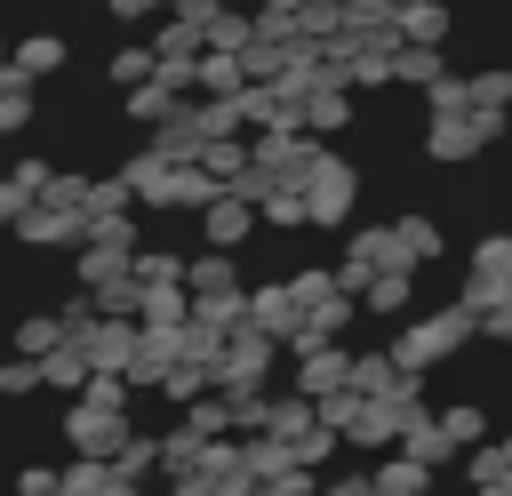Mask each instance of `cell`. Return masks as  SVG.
<instances>
[{"label":"cell","mask_w":512,"mask_h":496,"mask_svg":"<svg viewBox=\"0 0 512 496\" xmlns=\"http://www.w3.org/2000/svg\"><path fill=\"white\" fill-rule=\"evenodd\" d=\"M56 64H64V40H56V32H32V40L16 48V72H24V80H40V72H56Z\"/></svg>","instance_id":"cell-16"},{"label":"cell","mask_w":512,"mask_h":496,"mask_svg":"<svg viewBox=\"0 0 512 496\" xmlns=\"http://www.w3.org/2000/svg\"><path fill=\"white\" fill-rule=\"evenodd\" d=\"M344 120H352V104H344V88H336V80H320V88L304 96V128H320V136H336Z\"/></svg>","instance_id":"cell-12"},{"label":"cell","mask_w":512,"mask_h":496,"mask_svg":"<svg viewBox=\"0 0 512 496\" xmlns=\"http://www.w3.org/2000/svg\"><path fill=\"white\" fill-rule=\"evenodd\" d=\"M16 496H64V472L56 464H24L16 472Z\"/></svg>","instance_id":"cell-25"},{"label":"cell","mask_w":512,"mask_h":496,"mask_svg":"<svg viewBox=\"0 0 512 496\" xmlns=\"http://www.w3.org/2000/svg\"><path fill=\"white\" fill-rule=\"evenodd\" d=\"M56 344H72L64 312H32V320H16V336H8V352H24V360H48Z\"/></svg>","instance_id":"cell-10"},{"label":"cell","mask_w":512,"mask_h":496,"mask_svg":"<svg viewBox=\"0 0 512 496\" xmlns=\"http://www.w3.org/2000/svg\"><path fill=\"white\" fill-rule=\"evenodd\" d=\"M392 232H400V256H408V264H432V256H440V248H448V240H440V224H432V216H400V224H392Z\"/></svg>","instance_id":"cell-14"},{"label":"cell","mask_w":512,"mask_h":496,"mask_svg":"<svg viewBox=\"0 0 512 496\" xmlns=\"http://www.w3.org/2000/svg\"><path fill=\"white\" fill-rule=\"evenodd\" d=\"M344 384H352V352H344L336 336H312V344H296V392L328 400V392H344Z\"/></svg>","instance_id":"cell-5"},{"label":"cell","mask_w":512,"mask_h":496,"mask_svg":"<svg viewBox=\"0 0 512 496\" xmlns=\"http://www.w3.org/2000/svg\"><path fill=\"white\" fill-rule=\"evenodd\" d=\"M256 216H264V208H256L248 192H232V184H224V192L200 208V240H208V248H240V240L256 232Z\"/></svg>","instance_id":"cell-6"},{"label":"cell","mask_w":512,"mask_h":496,"mask_svg":"<svg viewBox=\"0 0 512 496\" xmlns=\"http://www.w3.org/2000/svg\"><path fill=\"white\" fill-rule=\"evenodd\" d=\"M248 320L256 328H272L280 344L304 328V304H296V280H264V288H248Z\"/></svg>","instance_id":"cell-7"},{"label":"cell","mask_w":512,"mask_h":496,"mask_svg":"<svg viewBox=\"0 0 512 496\" xmlns=\"http://www.w3.org/2000/svg\"><path fill=\"white\" fill-rule=\"evenodd\" d=\"M480 336H488V344H512V296H504V304H488V312H480Z\"/></svg>","instance_id":"cell-26"},{"label":"cell","mask_w":512,"mask_h":496,"mask_svg":"<svg viewBox=\"0 0 512 496\" xmlns=\"http://www.w3.org/2000/svg\"><path fill=\"white\" fill-rule=\"evenodd\" d=\"M160 0H112V16H152Z\"/></svg>","instance_id":"cell-28"},{"label":"cell","mask_w":512,"mask_h":496,"mask_svg":"<svg viewBox=\"0 0 512 496\" xmlns=\"http://www.w3.org/2000/svg\"><path fill=\"white\" fill-rule=\"evenodd\" d=\"M320 496H376V472H344V480H328Z\"/></svg>","instance_id":"cell-27"},{"label":"cell","mask_w":512,"mask_h":496,"mask_svg":"<svg viewBox=\"0 0 512 496\" xmlns=\"http://www.w3.org/2000/svg\"><path fill=\"white\" fill-rule=\"evenodd\" d=\"M304 200H312V224H344V216H352V200H360V176H352V160L320 152V168H312Z\"/></svg>","instance_id":"cell-4"},{"label":"cell","mask_w":512,"mask_h":496,"mask_svg":"<svg viewBox=\"0 0 512 496\" xmlns=\"http://www.w3.org/2000/svg\"><path fill=\"white\" fill-rule=\"evenodd\" d=\"M424 488H432V464H416L408 448L376 464V496H424Z\"/></svg>","instance_id":"cell-11"},{"label":"cell","mask_w":512,"mask_h":496,"mask_svg":"<svg viewBox=\"0 0 512 496\" xmlns=\"http://www.w3.org/2000/svg\"><path fill=\"white\" fill-rule=\"evenodd\" d=\"M512 104V72H480L472 80V112H504Z\"/></svg>","instance_id":"cell-23"},{"label":"cell","mask_w":512,"mask_h":496,"mask_svg":"<svg viewBox=\"0 0 512 496\" xmlns=\"http://www.w3.org/2000/svg\"><path fill=\"white\" fill-rule=\"evenodd\" d=\"M400 448H408V456H416V464H432V472H440V464H456V456H464V448H456V440H448V424H440V408H432V416H416V424H408V432H400Z\"/></svg>","instance_id":"cell-9"},{"label":"cell","mask_w":512,"mask_h":496,"mask_svg":"<svg viewBox=\"0 0 512 496\" xmlns=\"http://www.w3.org/2000/svg\"><path fill=\"white\" fill-rule=\"evenodd\" d=\"M184 272H192V256H176V248H136V280H144V288L184 280Z\"/></svg>","instance_id":"cell-17"},{"label":"cell","mask_w":512,"mask_h":496,"mask_svg":"<svg viewBox=\"0 0 512 496\" xmlns=\"http://www.w3.org/2000/svg\"><path fill=\"white\" fill-rule=\"evenodd\" d=\"M0 384H8V400H32V392L48 384V368H40V360H24V352H8V360H0Z\"/></svg>","instance_id":"cell-18"},{"label":"cell","mask_w":512,"mask_h":496,"mask_svg":"<svg viewBox=\"0 0 512 496\" xmlns=\"http://www.w3.org/2000/svg\"><path fill=\"white\" fill-rule=\"evenodd\" d=\"M112 496H144V480H112Z\"/></svg>","instance_id":"cell-29"},{"label":"cell","mask_w":512,"mask_h":496,"mask_svg":"<svg viewBox=\"0 0 512 496\" xmlns=\"http://www.w3.org/2000/svg\"><path fill=\"white\" fill-rule=\"evenodd\" d=\"M192 296H224V288H240V272H232V248H208V256H192Z\"/></svg>","instance_id":"cell-13"},{"label":"cell","mask_w":512,"mask_h":496,"mask_svg":"<svg viewBox=\"0 0 512 496\" xmlns=\"http://www.w3.org/2000/svg\"><path fill=\"white\" fill-rule=\"evenodd\" d=\"M112 472H120V480L160 472V440H152V432H128V440H120V456H112Z\"/></svg>","instance_id":"cell-15"},{"label":"cell","mask_w":512,"mask_h":496,"mask_svg":"<svg viewBox=\"0 0 512 496\" xmlns=\"http://www.w3.org/2000/svg\"><path fill=\"white\" fill-rule=\"evenodd\" d=\"M272 360H280V336L248 320V328H240V336L224 344V360H216V392H264Z\"/></svg>","instance_id":"cell-2"},{"label":"cell","mask_w":512,"mask_h":496,"mask_svg":"<svg viewBox=\"0 0 512 496\" xmlns=\"http://www.w3.org/2000/svg\"><path fill=\"white\" fill-rule=\"evenodd\" d=\"M400 32H408V40H440V32H448V16H440L432 0H416V8L400 16Z\"/></svg>","instance_id":"cell-24"},{"label":"cell","mask_w":512,"mask_h":496,"mask_svg":"<svg viewBox=\"0 0 512 496\" xmlns=\"http://www.w3.org/2000/svg\"><path fill=\"white\" fill-rule=\"evenodd\" d=\"M152 80V48H120L112 56V88H144Z\"/></svg>","instance_id":"cell-22"},{"label":"cell","mask_w":512,"mask_h":496,"mask_svg":"<svg viewBox=\"0 0 512 496\" xmlns=\"http://www.w3.org/2000/svg\"><path fill=\"white\" fill-rule=\"evenodd\" d=\"M64 440H72V456H120V440H128V408L72 400V408H64Z\"/></svg>","instance_id":"cell-3"},{"label":"cell","mask_w":512,"mask_h":496,"mask_svg":"<svg viewBox=\"0 0 512 496\" xmlns=\"http://www.w3.org/2000/svg\"><path fill=\"white\" fill-rule=\"evenodd\" d=\"M0 400H8V384H0Z\"/></svg>","instance_id":"cell-30"},{"label":"cell","mask_w":512,"mask_h":496,"mask_svg":"<svg viewBox=\"0 0 512 496\" xmlns=\"http://www.w3.org/2000/svg\"><path fill=\"white\" fill-rule=\"evenodd\" d=\"M408 296H416V264H384V272L360 288V304H368L376 320H400V312H408Z\"/></svg>","instance_id":"cell-8"},{"label":"cell","mask_w":512,"mask_h":496,"mask_svg":"<svg viewBox=\"0 0 512 496\" xmlns=\"http://www.w3.org/2000/svg\"><path fill=\"white\" fill-rule=\"evenodd\" d=\"M440 424H448V440H456V448H480V440H488V416H480L472 400H456V408H440Z\"/></svg>","instance_id":"cell-19"},{"label":"cell","mask_w":512,"mask_h":496,"mask_svg":"<svg viewBox=\"0 0 512 496\" xmlns=\"http://www.w3.org/2000/svg\"><path fill=\"white\" fill-rule=\"evenodd\" d=\"M480 336V320L464 312V304H448V312H432V320H408L400 336H392V360L408 368V376H424V368H440L448 352H464Z\"/></svg>","instance_id":"cell-1"},{"label":"cell","mask_w":512,"mask_h":496,"mask_svg":"<svg viewBox=\"0 0 512 496\" xmlns=\"http://www.w3.org/2000/svg\"><path fill=\"white\" fill-rule=\"evenodd\" d=\"M472 272H480V280H512V232H488V240L472 248Z\"/></svg>","instance_id":"cell-20"},{"label":"cell","mask_w":512,"mask_h":496,"mask_svg":"<svg viewBox=\"0 0 512 496\" xmlns=\"http://www.w3.org/2000/svg\"><path fill=\"white\" fill-rule=\"evenodd\" d=\"M256 496H320V472H304V464H288V472H272V480H256Z\"/></svg>","instance_id":"cell-21"}]
</instances>
